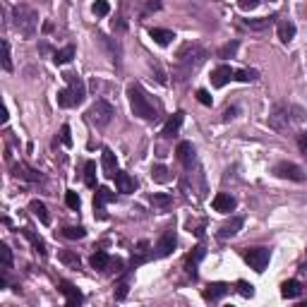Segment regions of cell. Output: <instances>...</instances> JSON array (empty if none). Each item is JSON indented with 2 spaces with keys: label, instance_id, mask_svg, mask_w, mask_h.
<instances>
[{
  "label": "cell",
  "instance_id": "obj_36",
  "mask_svg": "<svg viewBox=\"0 0 307 307\" xmlns=\"http://www.w3.org/2000/svg\"><path fill=\"white\" fill-rule=\"evenodd\" d=\"M238 48H240L238 41H228L226 46H221V48H218V58H233V55L238 53Z\"/></svg>",
  "mask_w": 307,
  "mask_h": 307
},
{
  "label": "cell",
  "instance_id": "obj_33",
  "mask_svg": "<svg viewBox=\"0 0 307 307\" xmlns=\"http://www.w3.org/2000/svg\"><path fill=\"white\" fill-rule=\"evenodd\" d=\"M60 262L67 264L70 269H80V264H82L80 257H77L74 252H70V250H63V252H60Z\"/></svg>",
  "mask_w": 307,
  "mask_h": 307
},
{
  "label": "cell",
  "instance_id": "obj_34",
  "mask_svg": "<svg viewBox=\"0 0 307 307\" xmlns=\"http://www.w3.org/2000/svg\"><path fill=\"white\" fill-rule=\"evenodd\" d=\"M63 235L67 240H82V238L87 235V231L82 226H67V228H63Z\"/></svg>",
  "mask_w": 307,
  "mask_h": 307
},
{
  "label": "cell",
  "instance_id": "obj_30",
  "mask_svg": "<svg viewBox=\"0 0 307 307\" xmlns=\"http://www.w3.org/2000/svg\"><path fill=\"white\" fill-rule=\"evenodd\" d=\"M72 58H74V46H65L63 51H55L53 63L55 65H67V63H72Z\"/></svg>",
  "mask_w": 307,
  "mask_h": 307
},
{
  "label": "cell",
  "instance_id": "obj_26",
  "mask_svg": "<svg viewBox=\"0 0 307 307\" xmlns=\"http://www.w3.org/2000/svg\"><path fill=\"white\" fill-rule=\"evenodd\" d=\"M89 264H91V269H96V271H106V269H108V264H110L108 252H103V250H99V252H94V254H91V259H89Z\"/></svg>",
  "mask_w": 307,
  "mask_h": 307
},
{
  "label": "cell",
  "instance_id": "obj_2",
  "mask_svg": "<svg viewBox=\"0 0 307 307\" xmlns=\"http://www.w3.org/2000/svg\"><path fill=\"white\" fill-rule=\"evenodd\" d=\"M127 99H130V108H132V113L137 118H142L146 123H154L159 118V110L154 106V101L149 99V94L139 84H130L127 87Z\"/></svg>",
  "mask_w": 307,
  "mask_h": 307
},
{
  "label": "cell",
  "instance_id": "obj_22",
  "mask_svg": "<svg viewBox=\"0 0 307 307\" xmlns=\"http://www.w3.org/2000/svg\"><path fill=\"white\" fill-rule=\"evenodd\" d=\"M22 235H24V238H27L29 243H31V247H34V252H36V254H41V257H46V254H48V250H46V243H44V238H39V235L34 233L31 228H24V231H22Z\"/></svg>",
  "mask_w": 307,
  "mask_h": 307
},
{
  "label": "cell",
  "instance_id": "obj_20",
  "mask_svg": "<svg viewBox=\"0 0 307 307\" xmlns=\"http://www.w3.org/2000/svg\"><path fill=\"white\" fill-rule=\"evenodd\" d=\"M214 209L221 211V214H231L235 209V197L228 195V192H218L216 197H214Z\"/></svg>",
  "mask_w": 307,
  "mask_h": 307
},
{
  "label": "cell",
  "instance_id": "obj_41",
  "mask_svg": "<svg viewBox=\"0 0 307 307\" xmlns=\"http://www.w3.org/2000/svg\"><path fill=\"white\" fill-rule=\"evenodd\" d=\"M235 288H238V293H240L243 298H252V295H254V286H252V283H247V281H238V283H235Z\"/></svg>",
  "mask_w": 307,
  "mask_h": 307
},
{
  "label": "cell",
  "instance_id": "obj_7",
  "mask_svg": "<svg viewBox=\"0 0 307 307\" xmlns=\"http://www.w3.org/2000/svg\"><path fill=\"white\" fill-rule=\"evenodd\" d=\"M65 82H67V89L72 94L74 106L84 103V99H87V87H84V82H82L80 74H65Z\"/></svg>",
  "mask_w": 307,
  "mask_h": 307
},
{
  "label": "cell",
  "instance_id": "obj_23",
  "mask_svg": "<svg viewBox=\"0 0 307 307\" xmlns=\"http://www.w3.org/2000/svg\"><path fill=\"white\" fill-rule=\"evenodd\" d=\"M279 39L281 44H290L295 39V24L290 19H281L279 22Z\"/></svg>",
  "mask_w": 307,
  "mask_h": 307
},
{
  "label": "cell",
  "instance_id": "obj_29",
  "mask_svg": "<svg viewBox=\"0 0 307 307\" xmlns=\"http://www.w3.org/2000/svg\"><path fill=\"white\" fill-rule=\"evenodd\" d=\"M171 178H173L171 171H168L163 163H156V166H151V180L154 182H161V185H163V182H168Z\"/></svg>",
  "mask_w": 307,
  "mask_h": 307
},
{
  "label": "cell",
  "instance_id": "obj_39",
  "mask_svg": "<svg viewBox=\"0 0 307 307\" xmlns=\"http://www.w3.org/2000/svg\"><path fill=\"white\" fill-rule=\"evenodd\" d=\"M65 204H67V207H70V209H74V211H77V209L82 207V199H80V195H77V192H74V190H67V192H65Z\"/></svg>",
  "mask_w": 307,
  "mask_h": 307
},
{
  "label": "cell",
  "instance_id": "obj_8",
  "mask_svg": "<svg viewBox=\"0 0 307 307\" xmlns=\"http://www.w3.org/2000/svg\"><path fill=\"white\" fill-rule=\"evenodd\" d=\"M269 125L274 127V130H279V132H283V130L290 125L288 106H283V103L274 106V110H271V116H269Z\"/></svg>",
  "mask_w": 307,
  "mask_h": 307
},
{
  "label": "cell",
  "instance_id": "obj_46",
  "mask_svg": "<svg viewBox=\"0 0 307 307\" xmlns=\"http://www.w3.org/2000/svg\"><path fill=\"white\" fill-rule=\"evenodd\" d=\"M197 101L202 103V106H211V103H214V99H211V94H209L207 89H199L197 91Z\"/></svg>",
  "mask_w": 307,
  "mask_h": 307
},
{
  "label": "cell",
  "instance_id": "obj_24",
  "mask_svg": "<svg viewBox=\"0 0 307 307\" xmlns=\"http://www.w3.org/2000/svg\"><path fill=\"white\" fill-rule=\"evenodd\" d=\"M300 293H302V286H300L295 279H290V281H283L281 283V295L286 300H293V298H298Z\"/></svg>",
  "mask_w": 307,
  "mask_h": 307
},
{
  "label": "cell",
  "instance_id": "obj_16",
  "mask_svg": "<svg viewBox=\"0 0 307 307\" xmlns=\"http://www.w3.org/2000/svg\"><path fill=\"white\" fill-rule=\"evenodd\" d=\"M12 173H15V178H22V180H29V182H39L44 180V175L34 168H29L27 163H15L12 166Z\"/></svg>",
  "mask_w": 307,
  "mask_h": 307
},
{
  "label": "cell",
  "instance_id": "obj_17",
  "mask_svg": "<svg viewBox=\"0 0 307 307\" xmlns=\"http://www.w3.org/2000/svg\"><path fill=\"white\" fill-rule=\"evenodd\" d=\"M116 187H118V192H123V195H130V192H135L137 190V182H135V178H130V173H125V171H116Z\"/></svg>",
  "mask_w": 307,
  "mask_h": 307
},
{
  "label": "cell",
  "instance_id": "obj_37",
  "mask_svg": "<svg viewBox=\"0 0 307 307\" xmlns=\"http://www.w3.org/2000/svg\"><path fill=\"white\" fill-rule=\"evenodd\" d=\"M58 106H60V108H72V106H74L70 89H60V91H58Z\"/></svg>",
  "mask_w": 307,
  "mask_h": 307
},
{
  "label": "cell",
  "instance_id": "obj_44",
  "mask_svg": "<svg viewBox=\"0 0 307 307\" xmlns=\"http://www.w3.org/2000/svg\"><path fill=\"white\" fill-rule=\"evenodd\" d=\"M127 293H130V286H127V281H123V283H118V286H116V300H125Z\"/></svg>",
  "mask_w": 307,
  "mask_h": 307
},
{
  "label": "cell",
  "instance_id": "obj_31",
  "mask_svg": "<svg viewBox=\"0 0 307 307\" xmlns=\"http://www.w3.org/2000/svg\"><path fill=\"white\" fill-rule=\"evenodd\" d=\"M137 254H132V266H139L142 262H146L149 259V243L146 240H142V243L137 245Z\"/></svg>",
  "mask_w": 307,
  "mask_h": 307
},
{
  "label": "cell",
  "instance_id": "obj_45",
  "mask_svg": "<svg viewBox=\"0 0 307 307\" xmlns=\"http://www.w3.org/2000/svg\"><path fill=\"white\" fill-rule=\"evenodd\" d=\"M60 142L65 146H72V135H70V125H63L60 127Z\"/></svg>",
  "mask_w": 307,
  "mask_h": 307
},
{
  "label": "cell",
  "instance_id": "obj_19",
  "mask_svg": "<svg viewBox=\"0 0 307 307\" xmlns=\"http://www.w3.org/2000/svg\"><path fill=\"white\" fill-rule=\"evenodd\" d=\"M231 80H233V70H231V65H218L216 70L211 72V84H214L216 89L226 87Z\"/></svg>",
  "mask_w": 307,
  "mask_h": 307
},
{
  "label": "cell",
  "instance_id": "obj_9",
  "mask_svg": "<svg viewBox=\"0 0 307 307\" xmlns=\"http://www.w3.org/2000/svg\"><path fill=\"white\" fill-rule=\"evenodd\" d=\"M175 245H178V238H175V231L168 228L166 233L159 238V243H156V257H168V254L175 250Z\"/></svg>",
  "mask_w": 307,
  "mask_h": 307
},
{
  "label": "cell",
  "instance_id": "obj_27",
  "mask_svg": "<svg viewBox=\"0 0 307 307\" xmlns=\"http://www.w3.org/2000/svg\"><path fill=\"white\" fill-rule=\"evenodd\" d=\"M274 24V17H257V19H243V27L252 29V31H264Z\"/></svg>",
  "mask_w": 307,
  "mask_h": 307
},
{
  "label": "cell",
  "instance_id": "obj_40",
  "mask_svg": "<svg viewBox=\"0 0 307 307\" xmlns=\"http://www.w3.org/2000/svg\"><path fill=\"white\" fill-rule=\"evenodd\" d=\"M0 262H3V269H12V252L5 243L0 245Z\"/></svg>",
  "mask_w": 307,
  "mask_h": 307
},
{
  "label": "cell",
  "instance_id": "obj_32",
  "mask_svg": "<svg viewBox=\"0 0 307 307\" xmlns=\"http://www.w3.org/2000/svg\"><path fill=\"white\" fill-rule=\"evenodd\" d=\"M84 182L87 187H96V163L94 161H87L84 166Z\"/></svg>",
  "mask_w": 307,
  "mask_h": 307
},
{
  "label": "cell",
  "instance_id": "obj_18",
  "mask_svg": "<svg viewBox=\"0 0 307 307\" xmlns=\"http://www.w3.org/2000/svg\"><path fill=\"white\" fill-rule=\"evenodd\" d=\"M243 226H245V218L243 216H233L231 221H226L223 226L218 228V238H223V240H226V238H233V235L240 233V228Z\"/></svg>",
  "mask_w": 307,
  "mask_h": 307
},
{
  "label": "cell",
  "instance_id": "obj_43",
  "mask_svg": "<svg viewBox=\"0 0 307 307\" xmlns=\"http://www.w3.org/2000/svg\"><path fill=\"white\" fill-rule=\"evenodd\" d=\"M3 67L5 70H12V58H10V44L8 41H3Z\"/></svg>",
  "mask_w": 307,
  "mask_h": 307
},
{
  "label": "cell",
  "instance_id": "obj_10",
  "mask_svg": "<svg viewBox=\"0 0 307 307\" xmlns=\"http://www.w3.org/2000/svg\"><path fill=\"white\" fill-rule=\"evenodd\" d=\"M204 257H207V247H204V245H197V247L187 254V259H185V271L190 274L192 279L197 276V266H199V262H202Z\"/></svg>",
  "mask_w": 307,
  "mask_h": 307
},
{
  "label": "cell",
  "instance_id": "obj_25",
  "mask_svg": "<svg viewBox=\"0 0 307 307\" xmlns=\"http://www.w3.org/2000/svg\"><path fill=\"white\" fill-rule=\"evenodd\" d=\"M29 211H31V214H34V216H36L39 221L44 223V226H48V223H51V216H48V209H46L44 202H39V199H34V202L29 204Z\"/></svg>",
  "mask_w": 307,
  "mask_h": 307
},
{
  "label": "cell",
  "instance_id": "obj_47",
  "mask_svg": "<svg viewBox=\"0 0 307 307\" xmlns=\"http://www.w3.org/2000/svg\"><path fill=\"white\" fill-rule=\"evenodd\" d=\"M298 146H300V151L307 156V132H300L298 135Z\"/></svg>",
  "mask_w": 307,
  "mask_h": 307
},
{
  "label": "cell",
  "instance_id": "obj_13",
  "mask_svg": "<svg viewBox=\"0 0 307 307\" xmlns=\"http://www.w3.org/2000/svg\"><path fill=\"white\" fill-rule=\"evenodd\" d=\"M175 154H178V161H180L185 168H192V166L197 163V156H195V146H192V142H180L178 149H175Z\"/></svg>",
  "mask_w": 307,
  "mask_h": 307
},
{
  "label": "cell",
  "instance_id": "obj_35",
  "mask_svg": "<svg viewBox=\"0 0 307 307\" xmlns=\"http://www.w3.org/2000/svg\"><path fill=\"white\" fill-rule=\"evenodd\" d=\"M149 199H151L154 207H159V209H166V207H171V204H173V197H171V195H161V192L151 195Z\"/></svg>",
  "mask_w": 307,
  "mask_h": 307
},
{
  "label": "cell",
  "instance_id": "obj_15",
  "mask_svg": "<svg viewBox=\"0 0 307 307\" xmlns=\"http://www.w3.org/2000/svg\"><path fill=\"white\" fill-rule=\"evenodd\" d=\"M182 120H185V113H182V110H178L173 118H168V123L163 125V132H161L163 139H173V137L178 135L180 127H182Z\"/></svg>",
  "mask_w": 307,
  "mask_h": 307
},
{
  "label": "cell",
  "instance_id": "obj_28",
  "mask_svg": "<svg viewBox=\"0 0 307 307\" xmlns=\"http://www.w3.org/2000/svg\"><path fill=\"white\" fill-rule=\"evenodd\" d=\"M149 36H151L159 46H168L173 39H175V34L168 31V29H149Z\"/></svg>",
  "mask_w": 307,
  "mask_h": 307
},
{
  "label": "cell",
  "instance_id": "obj_14",
  "mask_svg": "<svg viewBox=\"0 0 307 307\" xmlns=\"http://www.w3.org/2000/svg\"><path fill=\"white\" fill-rule=\"evenodd\" d=\"M60 293L65 295V302L70 307H77V305H82L84 302V295H82L80 290L74 288L70 281H60Z\"/></svg>",
  "mask_w": 307,
  "mask_h": 307
},
{
  "label": "cell",
  "instance_id": "obj_50",
  "mask_svg": "<svg viewBox=\"0 0 307 307\" xmlns=\"http://www.w3.org/2000/svg\"><path fill=\"white\" fill-rule=\"evenodd\" d=\"M235 113H238V108H226V113H223V120H231V118H235Z\"/></svg>",
  "mask_w": 307,
  "mask_h": 307
},
{
  "label": "cell",
  "instance_id": "obj_5",
  "mask_svg": "<svg viewBox=\"0 0 307 307\" xmlns=\"http://www.w3.org/2000/svg\"><path fill=\"white\" fill-rule=\"evenodd\" d=\"M245 262L250 264L257 274H262L266 266H269V259H271V250L269 247H250V250H245L243 252Z\"/></svg>",
  "mask_w": 307,
  "mask_h": 307
},
{
  "label": "cell",
  "instance_id": "obj_38",
  "mask_svg": "<svg viewBox=\"0 0 307 307\" xmlns=\"http://www.w3.org/2000/svg\"><path fill=\"white\" fill-rule=\"evenodd\" d=\"M257 77H259L257 70H238V72H233V80L238 82H254Z\"/></svg>",
  "mask_w": 307,
  "mask_h": 307
},
{
  "label": "cell",
  "instance_id": "obj_49",
  "mask_svg": "<svg viewBox=\"0 0 307 307\" xmlns=\"http://www.w3.org/2000/svg\"><path fill=\"white\" fill-rule=\"evenodd\" d=\"M146 10H161V3L159 0H149L146 3Z\"/></svg>",
  "mask_w": 307,
  "mask_h": 307
},
{
  "label": "cell",
  "instance_id": "obj_3",
  "mask_svg": "<svg viewBox=\"0 0 307 307\" xmlns=\"http://www.w3.org/2000/svg\"><path fill=\"white\" fill-rule=\"evenodd\" d=\"M12 15H15V27L19 29V34L24 39H34L36 27H39L36 10L29 8V5H17V8L12 10Z\"/></svg>",
  "mask_w": 307,
  "mask_h": 307
},
{
  "label": "cell",
  "instance_id": "obj_11",
  "mask_svg": "<svg viewBox=\"0 0 307 307\" xmlns=\"http://www.w3.org/2000/svg\"><path fill=\"white\" fill-rule=\"evenodd\" d=\"M228 293H231V286L228 283H209L207 288H204V293H202V298L207 300V302H218Z\"/></svg>",
  "mask_w": 307,
  "mask_h": 307
},
{
  "label": "cell",
  "instance_id": "obj_42",
  "mask_svg": "<svg viewBox=\"0 0 307 307\" xmlns=\"http://www.w3.org/2000/svg\"><path fill=\"white\" fill-rule=\"evenodd\" d=\"M91 10H94V15H96V17H106V15L110 12V5H108V0H96Z\"/></svg>",
  "mask_w": 307,
  "mask_h": 307
},
{
  "label": "cell",
  "instance_id": "obj_21",
  "mask_svg": "<svg viewBox=\"0 0 307 307\" xmlns=\"http://www.w3.org/2000/svg\"><path fill=\"white\" fill-rule=\"evenodd\" d=\"M101 166H103V175H108V178L116 175L118 161H116V154L110 151V149H103V151H101Z\"/></svg>",
  "mask_w": 307,
  "mask_h": 307
},
{
  "label": "cell",
  "instance_id": "obj_48",
  "mask_svg": "<svg viewBox=\"0 0 307 307\" xmlns=\"http://www.w3.org/2000/svg\"><path fill=\"white\" fill-rule=\"evenodd\" d=\"M257 3H259V0H240V8H243V10H252V8H257Z\"/></svg>",
  "mask_w": 307,
  "mask_h": 307
},
{
  "label": "cell",
  "instance_id": "obj_1",
  "mask_svg": "<svg viewBox=\"0 0 307 307\" xmlns=\"http://www.w3.org/2000/svg\"><path fill=\"white\" fill-rule=\"evenodd\" d=\"M207 60V51L197 44H185L175 55V67H173V77L178 82H185L187 77L197 72L199 67Z\"/></svg>",
  "mask_w": 307,
  "mask_h": 307
},
{
  "label": "cell",
  "instance_id": "obj_12",
  "mask_svg": "<svg viewBox=\"0 0 307 307\" xmlns=\"http://www.w3.org/2000/svg\"><path fill=\"white\" fill-rule=\"evenodd\" d=\"M108 202H116V192L108 190V187H96V195H94V209L99 211L101 218H106V214H103V207H106Z\"/></svg>",
  "mask_w": 307,
  "mask_h": 307
},
{
  "label": "cell",
  "instance_id": "obj_6",
  "mask_svg": "<svg viewBox=\"0 0 307 307\" xmlns=\"http://www.w3.org/2000/svg\"><path fill=\"white\" fill-rule=\"evenodd\" d=\"M274 173L283 178V180H293V182H302L305 180V171L300 168L298 163H290V161H281L274 166Z\"/></svg>",
  "mask_w": 307,
  "mask_h": 307
},
{
  "label": "cell",
  "instance_id": "obj_4",
  "mask_svg": "<svg viewBox=\"0 0 307 307\" xmlns=\"http://www.w3.org/2000/svg\"><path fill=\"white\" fill-rule=\"evenodd\" d=\"M89 120L94 123V125H99V127H106L113 120V116H116V108L110 106L106 99H99V101H94L91 103V108H89Z\"/></svg>",
  "mask_w": 307,
  "mask_h": 307
}]
</instances>
